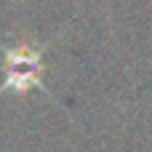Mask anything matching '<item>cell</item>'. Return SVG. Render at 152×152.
Returning <instances> with one entry per match:
<instances>
[{"instance_id":"obj_1","label":"cell","mask_w":152,"mask_h":152,"mask_svg":"<svg viewBox=\"0 0 152 152\" xmlns=\"http://www.w3.org/2000/svg\"><path fill=\"white\" fill-rule=\"evenodd\" d=\"M53 43H43V45H29V43H19V45H5L3 48V83H0V96L3 94H27L32 88L48 94L53 99V94L45 88L43 83V72H45V51Z\"/></svg>"}]
</instances>
